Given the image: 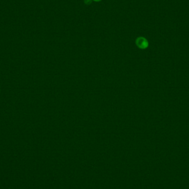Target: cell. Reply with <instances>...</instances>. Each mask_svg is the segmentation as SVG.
Here are the masks:
<instances>
[{
	"label": "cell",
	"instance_id": "cell-1",
	"mask_svg": "<svg viewBox=\"0 0 189 189\" xmlns=\"http://www.w3.org/2000/svg\"><path fill=\"white\" fill-rule=\"evenodd\" d=\"M136 44L141 49H145L148 46V40L144 37H139L136 40Z\"/></svg>",
	"mask_w": 189,
	"mask_h": 189
},
{
	"label": "cell",
	"instance_id": "cell-2",
	"mask_svg": "<svg viewBox=\"0 0 189 189\" xmlns=\"http://www.w3.org/2000/svg\"><path fill=\"white\" fill-rule=\"evenodd\" d=\"M92 0H85V3L86 4H90L91 3Z\"/></svg>",
	"mask_w": 189,
	"mask_h": 189
},
{
	"label": "cell",
	"instance_id": "cell-3",
	"mask_svg": "<svg viewBox=\"0 0 189 189\" xmlns=\"http://www.w3.org/2000/svg\"><path fill=\"white\" fill-rule=\"evenodd\" d=\"M93 1H95L96 2H99V1H101V0H93Z\"/></svg>",
	"mask_w": 189,
	"mask_h": 189
}]
</instances>
